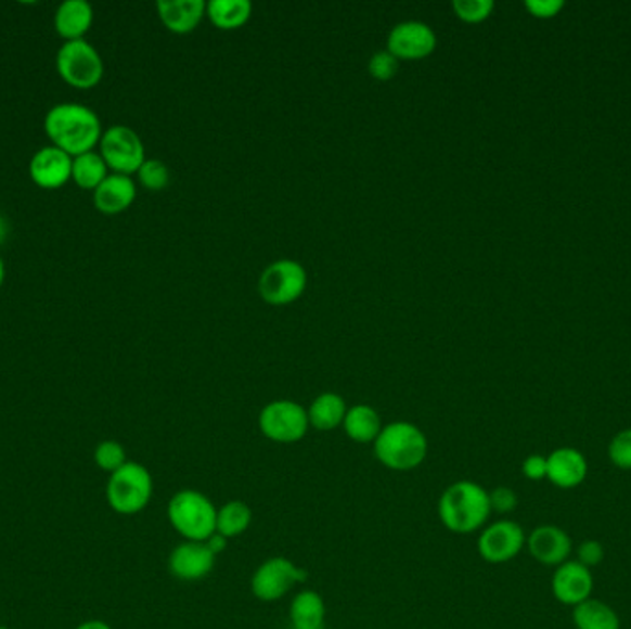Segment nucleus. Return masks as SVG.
Returning a JSON list of instances; mask_svg holds the SVG:
<instances>
[{"instance_id": "nucleus-40", "label": "nucleus", "mask_w": 631, "mask_h": 629, "mask_svg": "<svg viewBox=\"0 0 631 629\" xmlns=\"http://www.w3.org/2000/svg\"><path fill=\"white\" fill-rule=\"evenodd\" d=\"M4 278H7V270H4V262L0 259V286L4 283Z\"/></svg>"}, {"instance_id": "nucleus-41", "label": "nucleus", "mask_w": 631, "mask_h": 629, "mask_svg": "<svg viewBox=\"0 0 631 629\" xmlns=\"http://www.w3.org/2000/svg\"><path fill=\"white\" fill-rule=\"evenodd\" d=\"M0 629H8L7 626H0Z\"/></svg>"}, {"instance_id": "nucleus-9", "label": "nucleus", "mask_w": 631, "mask_h": 629, "mask_svg": "<svg viewBox=\"0 0 631 629\" xmlns=\"http://www.w3.org/2000/svg\"><path fill=\"white\" fill-rule=\"evenodd\" d=\"M100 155L115 174L131 176L143 167L144 146L136 131L128 126H113L102 133Z\"/></svg>"}, {"instance_id": "nucleus-37", "label": "nucleus", "mask_w": 631, "mask_h": 629, "mask_svg": "<svg viewBox=\"0 0 631 629\" xmlns=\"http://www.w3.org/2000/svg\"><path fill=\"white\" fill-rule=\"evenodd\" d=\"M228 541H230V539H226V537L220 536V534H213L205 543L209 544V549L218 555L222 554L223 550L228 549Z\"/></svg>"}, {"instance_id": "nucleus-21", "label": "nucleus", "mask_w": 631, "mask_h": 629, "mask_svg": "<svg viewBox=\"0 0 631 629\" xmlns=\"http://www.w3.org/2000/svg\"><path fill=\"white\" fill-rule=\"evenodd\" d=\"M325 615H327V607L320 592L305 589L292 599V629H323Z\"/></svg>"}, {"instance_id": "nucleus-26", "label": "nucleus", "mask_w": 631, "mask_h": 629, "mask_svg": "<svg viewBox=\"0 0 631 629\" xmlns=\"http://www.w3.org/2000/svg\"><path fill=\"white\" fill-rule=\"evenodd\" d=\"M254 521L252 508L242 500H231L217 510V534L233 539L248 530Z\"/></svg>"}, {"instance_id": "nucleus-11", "label": "nucleus", "mask_w": 631, "mask_h": 629, "mask_svg": "<svg viewBox=\"0 0 631 629\" xmlns=\"http://www.w3.org/2000/svg\"><path fill=\"white\" fill-rule=\"evenodd\" d=\"M525 544L526 534L523 526L510 518H502L484 526L477 547L484 562L501 565L515 560L520 550L525 549Z\"/></svg>"}, {"instance_id": "nucleus-6", "label": "nucleus", "mask_w": 631, "mask_h": 629, "mask_svg": "<svg viewBox=\"0 0 631 629\" xmlns=\"http://www.w3.org/2000/svg\"><path fill=\"white\" fill-rule=\"evenodd\" d=\"M57 75L75 89H93L104 76V62L93 44L80 41H67L57 50Z\"/></svg>"}, {"instance_id": "nucleus-39", "label": "nucleus", "mask_w": 631, "mask_h": 629, "mask_svg": "<svg viewBox=\"0 0 631 629\" xmlns=\"http://www.w3.org/2000/svg\"><path fill=\"white\" fill-rule=\"evenodd\" d=\"M7 235H8L7 220H4V218L0 217V244H2V242H4V239H7Z\"/></svg>"}, {"instance_id": "nucleus-3", "label": "nucleus", "mask_w": 631, "mask_h": 629, "mask_svg": "<svg viewBox=\"0 0 631 629\" xmlns=\"http://www.w3.org/2000/svg\"><path fill=\"white\" fill-rule=\"evenodd\" d=\"M373 452L386 470L409 473L427 460L428 439L414 423L394 421L383 426L373 444Z\"/></svg>"}, {"instance_id": "nucleus-32", "label": "nucleus", "mask_w": 631, "mask_h": 629, "mask_svg": "<svg viewBox=\"0 0 631 629\" xmlns=\"http://www.w3.org/2000/svg\"><path fill=\"white\" fill-rule=\"evenodd\" d=\"M368 68H370V75L375 80H391L397 75V70H399V60L388 50H381L377 54H373Z\"/></svg>"}, {"instance_id": "nucleus-12", "label": "nucleus", "mask_w": 631, "mask_h": 629, "mask_svg": "<svg viewBox=\"0 0 631 629\" xmlns=\"http://www.w3.org/2000/svg\"><path fill=\"white\" fill-rule=\"evenodd\" d=\"M217 557L205 541H183L168 557V568L178 580L199 581L215 570Z\"/></svg>"}, {"instance_id": "nucleus-23", "label": "nucleus", "mask_w": 631, "mask_h": 629, "mask_svg": "<svg viewBox=\"0 0 631 629\" xmlns=\"http://www.w3.org/2000/svg\"><path fill=\"white\" fill-rule=\"evenodd\" d=\"M307 413H309V423L312 428L329 433V431H335L338 426L344 425L347 405L342 395L325 391V394L316 397Z\"/></svg>"}, {"instance_id": "nucleus-33", "label": "nucleus", "mask_w": 631, "mask_h": 629, "mask_svg": "<svg viewBox=\"0 0 631 629\" xmlns=\"http://www.w3.org/2000/svg\"><path fill=\"white\" fill-rule=\"evenodd\" d=\"M489 504H491V512L512 513L519 504V497L514 489L501 486L489 491Z\"/></svg>"}, {"instance_id": "nucleus-25", "label": "nucleus", "mask_w": 631, "mask_h": 629, "mask_svg": "<svg viewBox=\"0 0 631 629\" xmlns=\"http://www.w3.org/2000/svg\"><path fill=\"white\" fill-rule=\"evenodd\" d=\"M572 620L576 629H620L619 615L601 600L589 599L576 605Z\"/></svg>"}, {"instance_id": "nucleus-7", "label": "nucleus", "mask_w": 631, "mask_h": 629, "mask_svg": "<svg viewBox=\"0 0 631 629\" xmlns=\"http://www.w3.org/2000/svg\"><path fill=\"white\" fill-rule=\"evenodd\" d=\"M309 426L307 410L286 399L268 402L259 413L260 433L273 444H297L307 436Z\"/></svg>"}, {"instance_id": "nucleus-19", "label": "nucleus", "mask_w": 631, "mask_h": 629, "mask_svg": "<svg viewBox=\"0 0 631 629\" xmlns=\"http://www.w3.org/2000/svg\"><path fill=\"white\" fill-rule=\"evenodd\" d=\"M157 12L168 30L191 34L204 20L207 4L204 0H159Z\"/></svg>"}, {"instance_id": "nucleus-29", "label": "nucleus", "mask_w": 631, "mask_h": 629, "mask_svg": "<svg viewBox=\"0 0 631 629\" xmlns=\"http://www.w3.org/2000/svg\"><path fill=\"white\" fill-rule=\"evenodd\" d=\"M139 181L149 191H163L170 181V172L167 165L159 159H146L143 167L139 168Z\"/></svg>"}, {"instance_id": "nucleus-13", "label": "nucleus", "mask_w": 631, "mask_h": 629, "mask_svg": "<svg viewBox=\"0 0 631 629\" xmlns=\"http://www.w3.org/2000/svg\"><path fill=\"white\" fill-rule=\"evenodd\" d=\"M436 34L420 21H407L397 25L388 36V52L397 60H423L436 49Z\"/></svg>"}, {"instance_id": "nucleus-31", "label": "nucleus", "mask_w": 631, "mask_h": 629, "mask_svg": "<svg viewBox=\"0 0 631 629\" xmlns=\"http://www.w3.org/2000/svg\"><path fill=\"white\" fill-rule=\"evenodd\" d=\"M607 457L615 467L631 471V428H626L611 439L607 447Z\"/></svg>"}, {"instance_id": "nucleus-36", "label": "nucleus", "mask_w": 631, "mask_h": 629, "mask_svg": "<svg viewBox=\"0 0 631 629\" xmlns=\"http://www.w3.org/2000/svg\"><path fill=\"white\" fill-rule=\"evenodd\" d=\"M523 475L528 480L539 482L546 478V458L541 454H532L523 462Z\"/></svg>"}, {"instance_id": "nucleus-15", "label": "nucleus", "mask_w": 631, "mask_h": 629, "mask_svg": "<svg viewBox=\"0 0 631 629\" xmlns=\"http://www.w3.org/2000/svg\"><path fill=\"white\" fill-rule=\"evenodd\" d=\"M526 547L536 562L549 567H557L562 563L569 562V555L572 552L569 534L554 525H541L533 528L532 534L526 537Z\"/></svg>"}, {"instance_id": "nucleus-28", "label": "nucleus", "mask_w": 631, "mask_h": 629, "mask_svg": "<svg viewBox=\"0 0 631 629\" xmlns=\"http://www.w3.org/2000/svg\"><path fill=\"white\" fill-rule=\"evenodd\" d=\"M93 458L96 467L110 473V475H113L115 471L125 467L126 463L130 462L128 454H126L125 445L118 444L115 439L100 441L96 445V449H94Z\"/></svg>"}, {"instance_id": "nucleus-18", "label": "nucleus", "mask_w": 631, "mask_h": 629, "mask_svg": "<svg viewBox=\"0 0 631 629\" xmlns=\"http://www.w3.org/2000/svg\"><path fill=\"white\" fill-rule=\"evenodd\" d=\"M136 183L130 176L112 174L94 191V207L104 215H118L136 202Z\"/></svg>"}, {"instance_id": "nucleus-17", "label": "nucleus", "mask_w": 631, "mask_h": 629, "mask_svg": "<svg viewBox=\"0 0 631 629\" xmlns=\"http://www.w3.org/2000/svg\"><path fill=\"white\" fill-rule=\"evenodd\" d=\"M589 475L588 458L572 447H562L546 457V478L559 489L582 486Z\"/></svg>"}, {"instance_id": "nucleus-14", "label": "nucleus", "mask_w": 631, "mask_h": 629, "mask_svg": "<svg viewBox=\"0 0 631 629\" xmlns=\"http://www.w3.org/2000/svg\"><path fill=\"white\" fill-rule=\"evenodd\" d=\"M594 580L591 568L583 567L582 563L565 562L557 565L552 576V594L557 602L565 605L583 604L593 594Z\"/></svg>"}, {"instance_id": "nucleus-5", "label": "nucleus", "mask_w": 631, "mask_h": 629, "mask_svg": "<svg viewBox=\"0 0 631 629\" xmlns=\"http://www.w3.org/2000/svg\"><path fill=\"white\" fill-rule=\"evenodd\" d=\"M154 497V478L143 463L128 462L110 475L105 499L118 515H137L146 510Z\"/></svg>"}, {"instance_id": "nucleus-8", "label": "nucleus", "mask_w": 631, "mask_h": 629, "mask_svg": "<svg viewBox=\"0 0 631 629\" xmlns=\"http://www.w3.org/2000/svg\"><path fill=\"white\" fill-rule=\"evenodd\" d=\"M309 578L305 568L296 563L275 555L265 563H260L259 568L252 576V592L260 602H279L291 592L297 583H304Z\"/></svg>"}, {"instance_id": "nucleus-4", "label": "nucleus", "mask_w": 631, "mask_h": 629, "mask_svg": "<svg viewBox=\"0 0 631 629\" xmlns=\"http://www.w3.org/2000/svg\"><path fill=\"white\" fill-rule=\"evenodd\" d=\"M217 510L202 491L181 489L168 502L167 515L173 530L185 541H207L217 534Z\"/></svg>"}, {"instance_id": "nucleus-10", "label": "nucleus", "mask_w": 631, "mask_h": 629, "mask_svg": "<svg viewBox=\"0 0 631 629\" xmlns=\"http://www.w3.org/2000/svg\"><path fill=\"white\" fill-rule=\"evenodd\" d=\"M307 272L296 260L283 259L268 266L259 281L260 296L270 305H288L304 296Z\"/></svg>"}, {"instance_id": "nucleus-38", "label": "nucleus", "mask_w": 631, "mask_h": 629, "mask_svg": "<svg viewBox=\"0 0 631 629\" xmlns=\"http://www.w3.org/2000/svg\"><path fill=\"white\" fill-rule=\"evenodd\" d=\"M75 629H113L110 624L104 622V620H87V622H81L78 628Z\"/></svg>"}, {"instance_id": "nucleus-2", "label": "nucleus", "mask_w": 631, "mask_h": 629, "mask_svg": "<svg viewBox=\"0 0 631 629\" xmlns=\"http://www.w3.org/2000/svg\"><path fill=\"white\" fill-rule=\"evenodd\" d=\"M491 513L489 491L473 480L454 482L441 493L438 502L441 525L462 536L482 530Z\"/></svg>"}, {"instance_id": "nucleus-1", "label": "nucleus", "mask_w": 631, "mask_h": 629, "mask_svg": "<svg viewBox=\"0 0 631 629\" xmlns=\"http://www.w3.org/2000/svg\"><path fill=\"white\" fill-rule=\"evenodd\" d=\"M44 131L52 146L70 157L93 152L102 139V126L94 112L80 104H60L44 118Z\"/></svg>"}, {"instance_id": "nucleus-27", "label": "nucleus", "mask_w": 631, "mask_h": 629, "mask_svg": "<svg viewBox=\"0 0 631 629\" xmlns=\"http://www.w3.org/2000/svg\"><path fill=\"white\" fill-rule=\"evenodd\" d=\"M105 178H107V165L102 159V155L96 152H87V154L73 157V179L83 191H96Z\"/></svg>"}, {"instance_id": "nucleus-34", "label": "nucleus", "mask_w": 631, "mask_h": 629, "mask_svg": "<svg viewBox=\"0 0 631 629\" xmlns=\"http://www.w3.org/2000/svg\"><path fill=\"white\" fill-rule=\"evenodd\" d=\"M576 555H578L576 562L582 563L583 567L593 568L604 562L606 552H604V544L601 541L585 539L583 543H580L578 550H576Z\"/></svg>"}, {"instance_id": "nucleus-24", "label": "nucleus", "mask_w": 631, "mask_h": 629, "mask_svg": "<svg viewBox=\"0 0 631 629\" xmlns=\"http://www.w3.org/2000/svg\"><path fill=\"white\" fill-rule=\"evenodd\" d=\"M207 17L222 30H235L246 25L252 17L249 0H210L207 2Z\"/></svg>"}, {"instance_id": "nucleus-30", "label": "nucleus", "mask_w": 631, "mask_h": 629, "mask_svg": "<svg viewBox=\"0 0 631 629\" xmlns=\"http://www.w3.org/2000/svg\"><path fill=\"white\" fill-rule=\"evenodd\" d=\"M452 8L460 20L475 25V23L488 20L495 4H493V0H454Z\"/></svg>"}, {"instance_id": "nucleus-35", "label": "nucleus", "mask_w": 631, "mask_h": 629, "mask_svg": "<svg viewBox=\"0 0 631 629\" xmlns=\"http://www.w3.org/2000/svg\"><path fill=\"white\" fill-rule=\"evenodd\" d=\"M526 8L532 15L543 20V17H554L564 8V2L562 0H526Z\"/></svg>"}, {"instance_id": "nucleus-22", "label": "nucleus", "mask_w": 631, "mask_h": 629, "mask_svg": "<svg viewBox=\"0 0 631 629\" xmlns=\"http://www.w3.org/2000/svg\"><path fill=\"white\" fill-rule=\"evenodd\" d=\"M344 433L347 438L355 444H375L378 434L383 431L381 415L377 410L368 405H357V407L347 408L346 420H344Z\"/></svg>"}, {"instance_id": "nucleus-20", "label": "nucleus", "mask_w": 631, "mask_h": 629, "mask_svg": "<svg viewBox=\"0 0 631 629\" xmlns=\"http://www.w3.org/2000/svg\"><path fill=\"white\" fill-rule=\"evenodd\" d=\"M93 8L86 0H65L57 8L54 26L65 41H80L93 26Z\"/></svg>"}, {"instance_id": "nucleus-16", "label": "nucleus", "mask_w": 631, "mask_h": 629, "mask_svg": "<svg viewBox=\"0 0 631 629\" xmlns=\"http://www.w3.org/2000/svg\"><path fill=\"white\" fill-rule=\"evenodd\" d=\"M30 178L41 189H62L73 178V157L56 146L41 149L31 157Z\"/></svg>"}]
</instances>
